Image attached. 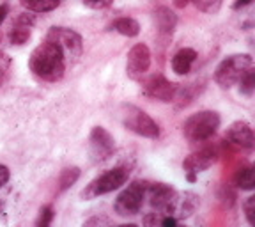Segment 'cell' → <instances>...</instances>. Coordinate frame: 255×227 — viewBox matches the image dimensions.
I'll return each mask as SVG.
<instances>
[{
	"label": "cell",
	"mask_w": 255,
	"mask_h": 227,
	"mask_svg": "<svg viewBox=\"0 0 255 227\" xmlns=\"http://www.w3.org/2000/svg\"><path fill=\"white\" fill-rule=\"evenodd\" d=\"M85 7L94 9V11H101V9H107L114 4V0H82Z\"/></svg>",
	"instance_id": "484cf974"
},
{
	"label": "cell",
	"mask_w": 255,
	"mask_h": 227,
	"mask_svg": "<svg viewBox=\"0 0 255 227\" xmlns=\"http://www.w3.org/2000/svg\"><path fill=\"white\" fill-rule=\"evenodd\" d=\"M46 39L59 44L60 50L64 52V57L68 60V64H75L82 57L84 39H82V36L76 30H71L68 27H52L48 30Z\"/></svg>",
	"instance_id": "52a82bcc"
},
{
	"label": "cell",
	"mask_w": 255,
	"mask_h": 227,
	"mask_svg": "<svg viewBox=\"0 0 255 227\" xmlns=\"http://www.w3.org/2000/svg\"><path fill=\"white\" fill-rule=\"evenodd\" d=\"M254 0H234V4H232V9H236V11H239V9L247 7V5H250Z\"/></svg>",
	"instance_id": "f546056e"
},
{
	"label": "cell",
	"mask_w": 255,
	"mask_h": 227,
	"mask_svg": "<svg viewBox=\"0 0 255 227\" xmlns=\"http://www.w3.org/2000/svg\"><path fill=\"white\" fill-rule=\"evenodd\" d=\"M108 224H112V220L108 219V217H103V215H96L92 217V219L85 220L84 226H108Z\"/></svg>",
	"instance_id": "4316f807"
},
{
	"label": "cell",
	"mask_w": 255,
	"mask_h": 227,
	"mask_svg": "<svg viewBox=\"0 0 255 227\" xmlns=\"http://www.w3.org/2000/svg\"><path fill=\"white\" fill-rule=\"evenodd\" d=\"M159 219H161V215L156 213V212H152V213H147V215L143 217L142 222L145 224V226H159Z\"/></svg>",
	"instance_id": "83f0119b"
},
{
	"label": "cell",
	"mask_w": 255,
	"mask_h": 227,
	"mask_svg": "<svg viewBox=\"0 0 255 227\" xmlns=\"http://www.w3.org/2000/svg\"><path fill=\"white\" fill-rule=\"evenodd\" d=\"M20 4L28 12H50L59 7L60 0H20Z\"/></svg>",
	"instance_id": "ffe728a7"
},
{
	"label": "cell",
	"mask_w": 255,
	"mask_h": 227,
	"mask_svg": "<svg viewBox=\"0 0 255 227\" xmlns=\"http://www.w3.org/2000/svg\"><path fill=\"white\" fill-rule=\"evenodd\" d=\"M123 124L126 130L133 132L135 135H140L143 139H158L159 126L147 112L135 105H124L123 107Z\"/></svg>",
	"instance_id": "5b68a950"
},
{
	"label": "cell",
	"mask_w": 255,
	"mask_h": 227,
	"mask_svg": "<svg viewBox=\"0 0 255 227\" xmlns=\"http://www.w3.org/2000/svg\"><path fill=\"white\" fill-rule=\"evenodd\" d=\"M199 206H200V197L197 196L195 192H190V190L179 192L174 217L177 220H186L199 210Z\"/></svg>",
	"instance_id": "2e32d148"
},
{
	"label": "cell",
	"mask_w": 255,
	"mask_h": 227,
	"mask_svg": "<svg viewBox=\"0 0 255 227\" xmlns=\"http://www.w3.org/2000/svg\"><path fill=\"white\" fill-rule=\"evenodd\" d=\"M154 25L158 30L159 37H170L174 34L175 27H177V16L167 5H159L154 11Z\"/></svg>",
	"instance_id": "9a60e30c"
},
{
	"label": "cell",
	"mask_w": 255,
	"mask_h": 227,
	"mask_svg": "<svg viewBox=\"0 0 255 227\" xmlns=\"http://www.w3.org/2000/svg\"><path fill=\"white\" fill-rule=\"evenodd\" d=\"M193 0H172V4H174V7H177V9H184L188 4H191Z\"/></svg>",
	"instance_id": "1f68e13d"
},
{
	"label": "cell",
	"mask_w": 255,
	"mask_h": 227,
	"mask_svg": "<svg viewBox=\"0 0 255 227\" xmlns=\"http://www.w3.org/2000/svg\"><path fill=\"white\" fill-rule=\"evenodd\" d=\"M66 68H68V60L64 57V52L59 44L50 39L37 44L28 57V69L41 82L55 84L62 80Z\"/></svg>",
	"instance_id": "6da1fadb"
},
{
	"label": "cell",
	"mask_w": 255,
	"mask_h": 227,
	"mask_svg": "<svg viewBox=\"0 0 255 227\" xmlns=\"http://www.w3.org/2000/svg\"><path fill=\"white\" fill-rule=\"evenodd\" d=\"M9 178H11V172H9V169L5 167V165L0 164V188L7 185Z\"/></svg>",
	"instance_id": "f1b7e54d"
},
{
	"label": "cell",
	"mask_w": 255,
	"mask_h": 227,
	"mask_svg": "<svg viewBox=\"0 0 255 227\" xmlns=\"http://www.w3.org/2000/svg\"><path fill=\"white\" fill-rule=\"evenodd\" d=\"M112 28L116 32H119L121 36L124 37H136L140 34V23L135 18H129V16H123V18H117Z\"/></svg>",
	"instance_id": "d6986e66"
},
{
	"label": "cell",
	"mask_w": 255,
	"mask_h": 227,
	"mask_svg": "<svg viewBox=\"0 0 255 227\" xmlns=\"http://www.w3.org/2000/svg\"><path fill=\"white\" fill-rule=\"evenodd\" d=\"M250 68H254V59L250 53H232L216 66L215 82L222 89H231L238 85L241 76Z\"/></svg>",
	"instance_id": "3957f363"
},
{
	"label": "cell",
	"mask_w": 255,
	"mask_h": 227,
	"mask_svg": "<svg viewBox=\"0 0 255 227\" xmlns=\"http://www.w3.org/2000/svg\"><path fill=\"white\" fill-rule=\"evenodd\" d=\"M191 4H195V7L206 14H216L222 9L223 0H193Z\"/></svg>",
	"instance_id": "603a6c76"
},
{
	"label": "cell",
	"mask_w": 255,
	"mask_h": 227,
	"mask_svg": "<svg viewBox=\"0 0 255 227\" xmlns=\"http://www.w3.org/2000/svg\"><path fill=\"white\" fill-rule=\"evenodd\" d=\"M0 212H2V204H0Z\"/></svg>",
	"instance_id": "d6a6232c"
},
{
	"label": "cell",
	"mask_w": 255,
	"mask_h": 227,
	"mask_svg": "<svg viewBox=\"0 0 255 227\" xmlns=\"http://www.w3.org/2000/svg\"><path fill=\"white\" fill-rule=\"evenodd\" d=\"M9 14V5L7 4H0V25L4 23V20Z\"/></svg>",
	"instance_id": "4dcf8cb0"
},
{
	"label": "cell",
	"mask_w": 255,
	"mask_h": 227,
	"mask_svg": "<svg viewBox=\"0 0 255 227\" xmlns=\"http://www.w3.org/2000/svg\"><path fill=\"white\" fill-rule=\"evenodd\" d=\"M234 185L241 190L252 192L255 188V167L252 164L241 165V167L236 171L234 178H232Z\"/></svg>",
	"instance_id": "ac0fdd59"
},
{
	"label": "cell",
	"mask_w": 255,
	"mask_h": 227,
	"mask_svg": "<svg viewBox=\"0 0 255 227\" xmlns=\"http://www.w3.org/2000/svg\"><path fill=\"white\" fill-rule=\"evenodd\" d=\"M34 25H36L34 14H28V12L18 14L12 21L11 30H9V43L14 44V46H23L30 39Z\"/></svg>",
	"instance_id": "5bb4252c"
},
{
	"label": "cell",
	"mask_w": 255,
	"mask_h": 227,
	"mask_svg": "<svg viewBox=\"0 0 255 227\" xmlns=\"http://www.w3.org/2000/svg\"><path fill=\"white\" fill-rule=\"evenodd\" d=\"M220 123H222V119H220L218 112L200 110L184 121L183 135H184V139L191 144L207 142V140L216 135Z\"/></svg>",
	"instance_id": "7a4b0ae2"
},
{
	"label": "cell",
	"mask_w": 255,
	"mask_h": 227,
	"mask_svg": "<svg viewBox=\"0 0 255 227\" xmlns=\"http://www.w3.org/2000/svg\"><path fill=\"white\" fill-rule=\"evenodd\" d=\"M245 219L250 226H255V196H248L243 203Z\"/></svg>",
	"instance_id": "d4e9b609"
},
{
	"label": "cell",
	"mask_w": 255,
	"mask_h": 227,
	"mask_svg": "<svg viewBox=\"0 0 255 227\" xmlns=\"http://www.w3.org/2000/svg\"><path fill=\"white\" fill-rule=\"evenodd\" d=\"M145 190L147 181H131L128 185L114 203V210L119 217H135L140 213L143 203H145Z\"/></svg>",
	"instance_id": "8992f818"
},
{
	"label": "cell",
	"mask_w": 255,
	"mask_h": 227,
	"mask_svg": "<svg viewBox=\"0 0 255 227\" xmlns=\"http://www.w3.org/2000/svg\"><path fill=\"white\" fill-rule=\"evenodd\" d=\"M225 140H229L232 146H238L241 149H254L255 148L254 128L247 121H234L225 130Z\"/></svg>",
	"instance_id": "4fadbf2b"
},
{
	"label": "cell",
	"mask_w": 255,
	"mask_h": 227,
	"mask_svg": "<svg viewBox=\"0 0 255 227\" xmlns=\"http://www.w3.org/2000/svg\"><path fill=\"white\" fill-rule=\"evenodd\" d=\"M116 153V139L103 126H94L89 135V155L94 164L108 160Z\"/></svg>",
	"instance_id": "30bf717a"
},
{
	"label": "cell",
	"mask_w": 255,
	"mask_h": 227,
	"mask_svg": "<svg viewBox=\"0 0 255 227\" xmlns=\"http://www.w3.org/2000/svg\"><path fill=\"white\" fill-rule=\"evenodd\" d=\"M179 192L167 183H147L145 199L149 201L152 210L159 215H172L174 217L175 204H177Z\"/></svg>",
	"instance_id": "ba28073f"
},
{
	"label": "cell",
	"mask_w": 255,
	"mask_h": 227,
	"mask_svg": "<svg viewBox=\"0 0 255 227\" xmlns=\"http://www.w3.org/2000/svg\"><path fill=\"white\" fill-rule=\"evenodd\" d=\"M129 167L126 165H119V167H114L110 171L103 172L98 178L91 181L87 187L82 190V199L91 201L96 199L100 196H107V194H112L114 190H119L121 187L128 183L129 180Z\"/></svg>",
	"instance_id": "277c9868"
},
{
	"label": "cell",
	"mask_w": 255,
	"mask_h": 227,
	"mask_svg": "<svg viewBox=\"0 0 255 227\" xmlns=\"http://www.w3.org/2000/svg\"><path fill=\"white\" fill-rule=\"evenodd\" d=\"M197 57L199 55H197V52L193 48H181V50H177L170 60L172 71L179 76L188 75L191 71V68H193Z\"/></svg>",
	"instance_id": "e0dca14e"
},
{
	"label": "cell",
	"mask_w": 255,
	"mask_h": 227,
	"mask_svg": "<svg viewBox=\"0 0 255 227\" xmlns=\"http://www.w3.org/2000/svg\"><path fill=\"white\" fill-rule=\"evenodd\" d=\"M238 84H239V92L243 96H247V98H252L255 92V69L254 68L248 69V71L241 76V80H239Z\"/></svg>",
	"instance_id": "7402d4cb"
},
{
	"label": "cell",
	"mask_w": 255,
	"mask_h": 227,
	"mask_svg": "<svg viewBox=\"0 0 255 227\" xmlns=\"http://www.w3.org/2000/svg\"><path fill=\"white\" fill-rule=\"evenodd\" d=\"M177 92V84L165 78L163 75H151L143 82V94L151 100L163 101V103H172Z\"/></svg>",
	"instance_id": "7c38bea8"
},
{
	"label": "cell",
	"mask_w": 255,
	"mask_h": 227,
	"mask_svg": "<svg viewBox=\"0 0 255 227\" xmlns=\"http://www.w3.org/2000/svg\"><path fill=\"white\" fill-rule=\"evenodd\" d=\"M151 68V50L145 43L131 46L126 57V75L131 80H140Z\"/></svg>",
	"instance_id": "8fae6325"
},
{
	"label": "cell",
	"mask_w": 255,
	"mask_h": 227,
	"mask_svg": "<svg viewBox=\"0 0 255 227\" xmlns=\"http://www.w3.org/2000/svg\"><path fill=\"white\" fill-rule=\"evenodd\" d=\"M80 169L78 167H66L60 171L59 174V192H66L68 188H71L73 185L78 181L80 178Z\"/></svg>",
	"instance_id": "44dd1931"
},
{
	"label": "cell",
	"mask_w": 255,
	"mask_h": 227,
	"mask_svg": "<svg viewBox=\"0 0 255 227\" xmlns=\"http://www.w3.org/2000/svg\"><path fill=\"white\" fill-rule=\"evenodd\" d=\"M53 217H55V213H53V206L52 204H46V206H43L39 210V217H37V220H36V226L37 227H48L53 222Z\"/></svg>",
	"instance_id": "cb8c5ba5"
},
{
	"label": "cell",
	"mask_w": 255,
	"mask_h": 227,
	"mask_svg": "<svg viewBox=\"0 0 255 227\" xmlns=\"http://www.w3.org/2000/svg\"><path fill=\"white\" fill-rule=\"evenodd\" d=\"M216 160H218V149L215 146H204V148L188 155L183 162V171L186 174V180L190 183H195L197 176L207 171L213 164H216Z\"/></svg>",
	"instance_id": "9c48e42d"
}]
</instances>
